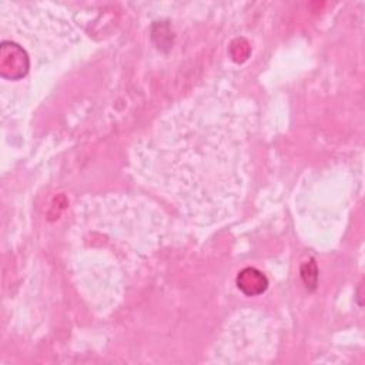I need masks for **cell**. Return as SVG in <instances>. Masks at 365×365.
<instances>
[{
    "instance_id": "1",
    "label": "cell",
    "mask_w": 365,
    "mask_h": 365,
    "mask_svg": "<svg viewBox=\"0 0 365 365\" xmlns=\"http://www.w3.org/2000/svg\"><path fill=\"white\" fill-rule=\"evenodd\" d=\"M244 127L221 97L192 98L161 120L144 145L143 171L197 218L235 207L244 184Z\"/></svg>"
},
{
    "instance_id": "2",
    "label": "cell",
    "mask_w": 365,
    "mask_h": 365,
    "mask_svg": "<svg viewBox=\"0 0 365 365\" xmlns=\"http://www.w3.org/2000/svg\"><path fill=\"white\" fill-rule=\"evenodd\" d=\"M237 284L247 295H257L267 288V278L255 268H245L238 274Z\"/></svg>"
}]
</instances>
